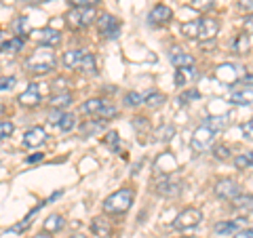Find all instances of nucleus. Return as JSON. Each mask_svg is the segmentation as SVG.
Returning <instances> with one entry per match:
<instances>
[{
  "label": "nucleus",
  "mask_w": 253,
  "mask_h": 238,
  "mask_svg": "<svg viewBox=\"0 0 253 238\" xmlns=\"http://www.w3.org/2000/svg\"><path fill=\"white\" fill-rule=\"evenodd\" d=\"M38 160H42V154H32V156H28V162H38Z\"/></svg>",
  "instance_id": "49"
},
{
  "label": "nucleus",
  "mask_w": 253,
  "mask_h": 238,
  "mask_svg": "<svg viewBox=\"0 0 253 238\" xmlns=\"http://www.w3.org/2000/svg\"><path fill=\"white\" fill-rule=\"evenodd\" d=\"M199 97H201V93H199V91L190 89V91H186V93H181V95H179V106H186L188 101H192V99H199Z\"/></svg>",
  "instance_id": "37"
},
{
  "label": "nucleus",
  "mask_w": 253,
  "mask_h": 238,
  "mask_svg": "<svg viewBox=\"0 0 253 238\" xmlns=\"http://www.w3.org/2000/svg\"><path fill=\"white\" fill-rule=\"evenodd\" d=\"M171 63H173V66H175L177 70H181V68H194V57L177 49V51L171 53Z\"/></svg>",
  "instance_id": "16"
},
{
  "label": "nucleus",
  "mask_w": 253,
  "mask_h": 238,
  "mask_svg": "<svg viewBox=\"0 0 253 238\" xmlns=\"http://www.w3.org/2000/svg\"><path fill=\"white\" fill-rule=\"evenodd\" d=\"M144 104L148 106V108H158V106H163L165 104V95L163 93H148L146 97H144Z\"/></svg>",
  "instance_id": "27"
},
{
  "label": "nucleus",
  "mask_w": 253,
  "mask_h": 238,
  "mask_svg": "<svg viewBox=\"0 0 253 238\" xmlns=\"http://www.w3.org/2000/svg\"><path fill=\"white\" fill-rule=\"evenodd\" d=\"M133 200H135V192H133L131 188H123L118 190V192L110 194L106 200H104V211L108 215H123L131 209Z\"/></svg>",
  "instance_id": "1"
},
{
  "label": "nucleus",
  "mask_w": 253,
  "mask_h": 238,
  "mask_svg": "<svg viewBox=\"0 0 253 238\" xmlns=\"http://www.w3.org/2000/svg\"><path fill=\"white\" fill-rule=\"evenodd\" d=\"M13 131H15V124L11 120H2V122H0V141L6 139V137H11Z\"/></svg>",
  "instance_id": "33"
},
{
  "label": "nucleus",
  "mask_w": 253,
  "mask_h": 238,
  "mask_svg": "<svg viewBox=\"0 0 253 238\" xmlns=\"http://www.w3.org/2000/svg\"><path fill=\"white\" fill-rule=\"evenodd\" d=\"M101 129H104V122H101V120H97V122H84L81 133H83V137H89V133H97Z\"/></svg>",
  "instance_id": "31"
},
{
  "label": "nucleus",
  "mask_w": 253,
  "mask_h": 238,
  "mask_svg": "<svg viewBox=\"0 0 253 238\" xmlns=\"http://www.w3.org/2000/svg\"><path fill=\"white\" fill-rule=\"evenodd\" d=\"M234 164L239 166V169H247L249 166V162H247V158H245V154H241V156H236V160H234Z\"/></svg>",
  "instance_id": "43"
},
{
  "label": "nucleus",
  "mask_w": 253,
  "mask_h": 238,
  "mask_svg": "<svg viewBox=\"0 0 253 238\" xmlns=\"http://www.w3.org/2000/svg\"><path fill=\"white\" fill-rule=\"evenodd\" d=\"M125 104L126 106H131V108H135V106H141V104H144V97H141V95L139 93H126L125 95Z\"/></svg>",
  "instance_id": "32"
},
{
  "label": "nucleus",
  "mask_w": 253,
  "mask_h": 238,
  "mask_svg": "<svg viewBox=\"0 0 253 238\" xmlns=\"http://www.w3.org/2000/svg\"><path fill=\"white\" fill-rule=\"evenodd\" d=\"M63 66L70 70H83V72H97V61L95 57L84 51V49H76V51H68L63 53Z\"/></svg>",
  "instance_id": "2"
},
{
  "label": "nucleus",
  "mask_w": 253,
  "mask_h": 238,
  "mask_svg": "<svg viewBox=\"0 0 253 238\" xmlns=\"http://www.w3.org/2000/svg\"><path fill=\"white\" fill-rule=\"evenodd\" d=\"M234 238H253V228L251 230H241V232H236Z\"/></svg>",
  "instance_id": "46"
},
{
  "label": "nucleus",
  "mask_w": 253,
  "mask_h": 238,
  "mask_svg": "<svg viewBox=\"0 0 253 238\" xmlns=\"http://www.w3.org/2000/svg\"><path fill=\"white\" fill-rule=\"evenodd\" d=\"M179 184L177 181H173V179H169V177H163L161 181H158V186H156V192L161 194V196H169V198H173V196H177L179 194Z\"/></svg>",
  "instance_id": "15"
},
{
  "label": "nucleus",
  "mask_w": 253,
  "mask_h": 238,
  "mask_svg": "<svg viewBox=\"0 0 253 238\" xmlns=\"http://www.w3.org/2000/svg\"><path fill=\"white\" fill-rule=\"evenodd\" d=\"M42 207H46V200H44V202H41V204H36V207L32 209V211L28 213V215H26V219L19 221L17 226H13V228H11V232H23V230H26V228H30V224H32V217H36V215H38V211H41Z\"/></svg>",
  "instance_id": "21"
},
{
  "label": "nucleus",
  "mask_w": 253,
  "mask_h": 238,
  "mask_svg": "<svg viewBox=\"0 0 253 238\" xmlns=\"http://www.w3.org/2000/svg\"><path fill=\"white\" fill-rule=\"evenodd\" d=\"M241 226H243V219H234V221H217L215 224V234H236L241 232Z\"/></svg>",
  "instance_id": "17"
},
{
  "label": "nucleus",
  "mask_w": 253,
  "mask_h": 238,
  "mask_svg": "<svg viewBox=\"0 0 253 238\" xmlns=\"http://www.w3.org/2000/svg\"><path fill=\"white\" fill-rule=\"evenodd\" d=\"M230 104L236 106H251L253 104V89H241L230 95Z\"/></svg>",
  "instance_id": "19"
},
{
  "label": "nucleus",
  "mask_w": 253,
  "mask_h": 238,
  "mask_svg": "<svg viewBox=\"0 0 253 238\" xmlns=\"http://www.w3.org/2000/svg\"><path fill=\"white\" fill-rule=\"evenodd\" d=\"M213 135H215V131L209 129V126H205V124H201L192 135L194 152H207V150L211 148V144H213Z\"/></svg>",
  "instance_id": "8"
},
{
  "label": "nucleus",
  "mask_w": 253,
  "mask_h": 238,
  "mask_svg": "<svg viewBox=\"0 0 253 238\" xmlns=\"http://www.w3.org/2000/svg\"><path fill=\"white\" fill-rule=\"evenodd\" d=\"M13 28H15V32H17L19 36H26V30H28V26H26V17H17V19H15Z\"/></svg>",
  "instance_id": "39"
},
{
  "label": "nucleus",
  "mask_w": 253,
  "mask_h": 238,
  "mask_svg": "<svg viewBox=\"0 0 253 238\" xmlns=\"http://www.w3.org/2000/svg\"><path fill=\"white\" fill-rule=\"evenodd\" d=\"M23 38L21 36H13V38H9L2 46H0V53H9V55H13V53H19L21 49H23Z\"/></svg>",
  "instance_id": "22"
},
{
  "label": "nucleus",
  "mask_w": 253,
  "mask_h": 238,
  "mask_svg": "<svg viewBox=\"0 0 253 238\" xmlns=\"http://www.w3.org/2000/svg\"><path fill=\"white\" fill-rule=\"evenodd\" d=\"M245 158H247L249 166H253V152H247V154H245Z\"/></svg>",
  "instance_id": "51"
},
{
  "label": "nucleus",
  "mask_w": 253,
  "mask_h": 238,
  "mask_svg": "<svg viewBox=\"0 0 253 238\" xmlns=\"http://www.w3.org/2000/svg\"><path fill=\"white\" fill-rule=\"evenodd\" d=\"M63 194V190H57V192H53L49 198H46V204H49V202H53V200H57V198Z\"/></svg>",
  "instance_id": "47"
},
{
  "label": "nucleus",
  "mask_w": 253,
  "mask_h": 238,
  "mask_svg": "<svg viewBox=\"0 0 253 238\" xmlns=\"http://www.w3.org/2000/svg\"><path fill=\"white\" fill-rule=\"evenodd\" d=\"M63 228V217L61 215H49L44 219V232H59Z\"/></svg>",
  "instance_id": "25"
},
{
  "label": "nucleus",
  "mask_w": 253,
  "mask_h": 238,
  "mask_svg": "<svg viewBox=\"0 0 253 238\" xmlns=\"http://www.w3.org/2000/svg\"><path fill=\"white\" fill-rule=\"evenodd\" d=\"M228 122H230V120H228V116H209V118H205V120H203L205 126H209V129H213L215 133L221 131V129H226Z\"/></svg>",
  "instance_id": "23"
},
{
  "label": "nucleus",
  "mask_w": 253,
  "mask_h": 238,
  "mask_svg": "<svg viewBox=\"0 0 253 238\" xmlns=\"http://www.w3.org/2000/svg\"><path fill=\"white\" fill-rule=\"evenodd\" d=\"M83 112L91 114V116H99V118H104V120H106V118H114V116L118 114V110H116L112 104H110V101L95 97V99L84 101Z\"/></svg>",
  "instance_id": "4"
},
{
  "label": "nucleus",
  "mask_w": 253,
  "mask_h": 238,
  "mask_svg": "<svg viewBox=\"0 0 253 238\" xmlns=\"http://www.w3.org/2000/svg\"><path fill=\"white\" fill-rule=\"evenodd\" d=\"M95 17H97V15H95V9H72V11L66 13L68 26L74 28V30H81V28L91 26L93 21H97Z\"/></svg>",
  "instance_id": "5"
},
{
  "label": "nucleus",
  "mask_w": 253,
  "mask_h": 238,
  "mask_svg": "<svg viewBox=\"0 0 253 238\" xmlns=\"http://www.w3.org/2000/svg\"><path fill=\"white\" fill-rule=\"evenodd\" d=\"M188 76H196V72H194L192 68H181V70H177V72H175V84L177 86H184Z\"/></svg>",
  "instance_id": "30"
},
{
  "label": "nucleus",
  "mask_w": 253,
  "mask_h": 238,
  "mask_svg": "<svg viewBox=\"0 0 253 238\" xmlns=\"http://www.w3.org/2000/svg\"><path fill=\"white\" fill-rule=\"evenodd\" d=\"M215 196L224 200H236L241 196V186L232 179H221L215 184Z\"/></svg>",
  "instance_id": "9"
},
{
  "label": "nucleus",
  "mask_w": 253,
  "mask_h": 238,
  "mask_svg": "<svg viewBox=\"0 0 253 238\" xmlns=\"http://www.w3.org/2000/svg\"><path fill=\"white\" fill-rule=\"evenodd\" d=\"M34 2H49V0H34Z\"/></svg>",
  "instance_id": "54"
},
{
  "label": "nucleus",
  "mask_w": 253,
  "mask_h": 238,
  "mask_svg": "<svg viewBox=\"0 0 253 238\" xmlns=\"http://www.w3.org/2000/svg\"><path fill=\"white\" fill-rule=\"evenodd\" d=\"M95 23H97V30L104 38H118V34H121V21L110 13H104Z\"/></svg>",
  "instance_id": "7"
},
{
  "label": "nucleus",
  "mask_w": 253,
  "mask_h": 238,
  "mask_svg": "<svg viewBox=\"0 0 253 238\" xmlns=\"http://www.w3.org/2000/svg\"><path fill=\"white\" fill-rule=\"evenodd\" d=\"M46 139V133L42 126H32L30 131H26V135H23V146L26 148H38L42 146V141Z\"/></svg>",
  "instance_id": "14"
},
{
  "label": "nucleus",
  "mask_w": 253,
  "mask_h": 238,
  "mask_svg": "<svg viewBox=\"0 0 253 238\" xmlns=\"http://www.w3.org/2000/svg\"><path fill=\"white\" fill-rule=\"evenodd\" d=\"M201 221H203V213L199 209H186L173 219V228L175 230H190V228H196Z\"/></svg>",
  "instance_id": "6"
},
{
  "label": "nucleus",
  "mask_w": 253,
  "mask_h": 238,
  "mask_svg": "<svg viewBox=\"0 0 253 238\" xmlns=\"http://www.w3.org/2000/svg\"><path fill=\"white\" fill-rule=\"evenodd\" d=\"M213 154H215V158H219V160H226V158L230 156V150L226 146H215L213 148Z\"/></svg>",
  "instance_id": "41"
},
{
  "label": "nucleus",
  "mask_w": 253,
  "mask_h": 238,
  "mask_svg": "<svg viewBox=\"0 0 253 238\" xmlns=\"http://www.w3.org/2000/svg\"><path fill=\"white\" fill-rule=\"evenodd\" d=\"M32 36H34L42 46H57L61 42V34H59V30H55V28L34 30L32 32Z\"/></svg>",
  "instance_id": "11"
},
{
  "label": "nucleus",
  "mask_w": 253,
  "mask_h": 238,
  "mask_svg": "<svg viewBox=\"0 0 253 238\" xmlns=\"http://www.w3.org/2000/svg\"><path fill=\"white\" fill-rule=\"evenodd\" d=\"M215 2V0H192V4L194 9H199V11H207V9H211V4Z\"/></svg>",
  "instance_id": "40"
},
{
  "label": "nucleus",
  "mask_w": 253,
  "mask_h": 238,
  "mask_svg": "<svg viewBox=\"0 0 253 238\" xmlns=\"http://www.w3.org/2000/svg\"><path fill=\"white\" fill-rule=\"evenodd\" d=\"M6 40H9V36H4V32L2 30H0V46H2Z\"/></svg>",
  "instance_id": "50"
},
{
  "label": "nucleus",
  "mask_w": 253,
  "mask_h": 238,
  "mask_svg": "<svg viewBox=\"0 0 253 238\" xmlns=\"http://www.w3.org/2000/svg\"><path fill=\"white\" fill-rule=\"evenodd\" d=\"M173 19V11L169 9L167 4H156L148 15V21L154 23V26H161V23H167Z\"/></svg>",
  "instance_id": "13"
},
{
  "label": "nucleus",
  "mask_w": 253,
  "mask_h": 238,
  "mask_svg": "<svg viewBox=\"0 0 253 238\" xmlns=\"http://www.w3.org/2000/svg\"><path fill=\"white\" fill-rule=\"evenodd\" d=\"M70 238H84L83 234H74V236H70Z\"/></svg>",
  "instance_id": "53"
},
{
  "label": "nucleus",
  "mask_w": 253,
  "mask_h": 238,
  "mask_svg": "<svg viewBox=\"0 0 253 238\" xmlns=\"http://www.w3.org/2000/svg\"><path fill=\"white\" fill-rule=\"evenodd\" d=\"M241 9L245 13H253V0H241Z\"/></svg>",
  "instance_id": "45"
},
{
  "label": "nucleus",
  "mask_w": 253,
  "mask_h": 238,
  "mask_svg": "<svg viewBox=\"0 0 253 238\" xmlns=\"http://www.w3.org/2000/svg\"><path fill=\"white\" fill-rule=\"evenodd\" d=\"M219 32V23L217 19H211V17H203L199 21V40H211V38H215Z\"/></svg>",
  "instance_id": "12"
},
{
  "label": "nucleus",
  "mask_w": 253,
  "mask_h": 238,
  "mask_svg": "<svg viewBox=\"0 0 253 238\" xmlns=\"http://www.w3.org/2000/svg\"><path fill=\"white\" fill-rule=\"evenodd\" d=\"M68 2L72 4L74 9H93L99 0H68Z\"/></svg>",
  "instance_id": "35"
},
{
  "label": "nucleus",
  "mask_w": 253,
  "mask_h": 238,
  "mask_svg": "<svg viewBox=\"0 0 253 238\" xmlns=\"http://www.w3.org/2000/svg\"><path fill=\"white\" fill-rule=\"evenodd\" d=\"M0 112H2V108H0Z\"/></svg>",
  "instance_id": "55"
},
{
  "label": "nucleus",
  "mask_w": 253,
  "mask_h": 238,
  "mask_svg": "<svg viewBox=\"0 0 253 238\" xmlns=\"http://www.w3.org/2000/svg\"><path fill=\"white\" fill-rule=\"evenodd\" d=\"M91 230L97 238H108L110 232H112V226H110V221L106 217H95L91 224Z\"/></svg>",
  "instance_id": "18"
},
{
  "label": "nucleus",
  "mask_w": 253,
  "mask_h": 238,
  "mask_svg": "<svg viewBox=\"0 0 253 238\" xmlns=\"http://www.w3.org/2000/svg\"><path fill=\"white\" fill-rule=\"evenodd\" d=\"M41 97H42L41 84L32 82V84H28V89L17 97V101H19V106H23V108H36L38 104H41Z\"/></svg>",
  "instance_id": "10"
},
{
  "label": "nucleus",
  "mask_w": 253,
  "mask_h": 238,
  "mask_svg": "<svg viewBox=\"0 0 253 238\" xmlns=\"http://www.w3.org/2000/svg\"><path fill=\"white\" fill-rule=\"evenodd\" d=\"M234 207L241 209V211H253V194L239 196V198L234 200Z\"/></svg>",
  "instance_id": "28"
},
{
  "label": "nucleus",
  "mask_w": 253,
  "mask_h": 238,
  "mask_svg": "<svg viewBox=\"0 0 253 238\" xmlns=\"http://www.w3.org/2000/svg\"><path fill=\"white\" fill-rule=\"evenodd\" d=\"M249 46H251V38H249V34H239V36L234 38V42H232L234 53H239V55L247 53V51H249Z\"/></svg>",
  "instance_id": "24"
},
{
  "label": "nucleus",
  "mask_w": 253,
  "mask_h": 238,
  "mask_svg": "<svg viewBox=\"0 0 253 238\" xmlns=\"http://www.w3.org/2000/svg\"><path fill=\"white\" fill-rule=\"evenodd\" d=\"M215 76L219 78L221 82H236V78H239V74H236V68L234 66H228V63H224V66H219L217 68V72Z\"/></svg>",
  "instance_id": "20"
},
{
  "label": "nucleus",
  "mask_w": 253,
  "mask_h": 238,
  "mask_svg": "<svg viewBox=\"0 0 253 238\" xmlns=\"http://www.w3.org/2000/svg\"><path fill=\"white\" fill-rule=\"evenodd\" d=\"M106 144L114 150V152H118V146H121V137H118V133L116 131H110L106 135Z\"/></svg>",
  "instance_id": "36"
},
{
  "label": "nucleus",
  "mask_w": 253,
  "mask_h": 238,
  "mask_svg": "<svg viewBox=\"0 0 253 238\" xmlns=\"http://www.w3.org/2000/svg\"><path fill=\"white\" fill-rule=\"evenodd\" d=\"M61 118H63V114H61V112H59V110H53V112H51V114H49V120H51V122H53V124H57V122H59V120H61Z\"/></svg>",
  "instance_id": "44"
},
{
  "label": "nucleus",
  "mask_w": 253,
  "mask_h": 238,
  "mask_svg": "<svg viewBox=\"0 0 253 238\" xmlns=\"http://www.w3.org/2000/svg\"><path fill=\"white\" fill-rule=\"evenodd\" d=\"M15 86V76H2L0 78V93L2 91H9Z\"/></svg>",
  "instance_id": "38"
},
{
  "label": "nucleus",
  "mask_w": 253,
  "mask_h": 238,
  "mask_svg": "<svg viewBox=\"0 0 253 238\" xmlns=\"http://www.w3.org/2000/svg\"><path fill=\"white\" fill-rule=\"evenodd\" d=\"M181 32H184V36L188 38H194V36H199V21H192V23H184L181 26Z\"/></svg>",
  "instance_id": "34"
},
{
  "label": "nucleus",
  "mask_w": 253,
  "mask_h": 238,
  "mask_svg": "<svg viewBox=\"0 0 253 238\" xmlns=\"http://www.w3.org/2000/svg\"><path fill=\"white\" fill-rule=\"evenodd\" d=\"M74 124H76V116L74 114H63V118L59 120V131L68 133V131L74 129Z\"/></svg>",
  "instance_id": "29"
},
{
  "label": "nucleus",
  "mask_w": 253,
  "mask_h": 238,
  "mask_svg": "<svg viewBox=\"0 0 253 238\" xmlns=\"http://www.w3.org/2000/svg\"><path fill=\"white\" fill-rule=\"evenodd\" d=\"M243 84H245V86H253V74L245 76V78H243Z\"/></svg>",
  "instance_id": "48"
},
{
  "label": "nucleus",
  "mask_w": 253,
  "mask_h": 238,
  "mask_svg": "<svg viewBox=\"0 0 253 238\" xmlns=\"http://www.w3.org/2000/svg\"><path fill=\"white\" fill-rule=\"evenodd\" d=\"M34 238H53V236H51L49 232H41V234H36Z\"/></svg>",
  "instance_id": "52"
},
{
  "label": "nucleus",
  "mask_w": 253,
  "mask_h": 238,
  "mask_svg": "<svg viewBox=\"0 0 253 238\" xmlns=\"http://www.w3.org/2000/svg\"><path fill=\"white\" fill-rule=\"evenodd\" d=\"M53 68H55V55L46 49V46L36 49L26 61V70H30V72H34V74H46V72H51Z\"/></svg>",
  "instance_id": "3"
},
{
  "label": "nucleus",
  "mask_w": 253,
  "mask_h": 238,
  "mask_svg": "<svg viewBox=\"0 0 253 238\" xmlns=\"http://www.w3.org/2000/svg\"><path fill=\"white\" fill-rule=\"evenodd\" d=\"M70 104H72V95H70V93H59V95H53V97H51V106L55 110L66 108Z\"/></svg>",
  "instance_id": "26"
},
{
  "label": "nucleus",
  "mask_w": 253,
  "mask_h": 238,
  "mask_svg": "<svg viewBox=\"0 0 253 238\" xmlns=\"http://www.w3.org/2000/svg\"><path fill=\"white\" fill-rule=\"evenodd\" d=\"M241 131H243V135H245V139H249V141H253V118L251 120H247L243 126H241Z\"/></svg>",
  "instance_id": "42"
}]
</instances>
